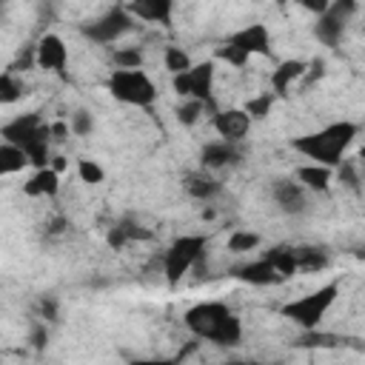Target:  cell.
Here are the masks:
<instances>
[{
  "instance_id": "cell-1",
  "label": "cell",
  "mask_w": 365,
  "mask_h": 365,
  "mask_svg": "<svg viewBox=\"0 0 365 365\" xmlns=\"http://www.w3.org/2000/svg\"><path fill=\"white\" fill-rule=\"evenodd\" d=\"M359 134V125L351 120H336L328 123L311 134H302L297 140H291L294 151H299L308 163L325 165V168H339L345 160V151L351 148L354 137Z\"/></svg>"
},
{
  "instance_id": "cell-2",
  "label": "cell",
  "mask_w": 365,
  "mask_h": 365,
  "mask_svg": "<svg viewBox=\"0 0 365 365\" xmlns=\"http://www.w3.org/2000/svg\"><path fill=\"white\" fill-rule=\"evenodd\" d=\"M182 325L197 336V339H208L217 345H237L242 339V322L240 317L217 299H205L191 305L182 314Z\"/></svg>"
},
{
  "instance_id": "cell-3",
  "label": "cell",
  "mask_w": 365,
  "mask_h": 365,
  "mask_svg": "<svg viewBox=\"0 0 365 365\" xmlns=\"http://www.w3.org/2000/svg\"><path fill=\"white\" fill-rule=\"evenodd\" d=\"M3 143H11V145H20L34 171L37 168H48L51 157H48V143H51V123H46L40 114H20L14 117L11 123L3 125Z\"/></svg>"
},
{
  "instance_id": "cell-4",
  "label": "cell",
  "mask_w": 365,
  "mask_h": 365,
  "mask_svg": "<svg viewBox=\"0 0 365 365\" xmlns=\"http://www.w3.org/2000/svg\"><path fill=\"white\" fill-rule=\"evenodd\" d=\"M336 294H339V282L319 285L317 291L285 302V305L279 308V314H282L285 319H291V322H294L297 328H302V331H317L319 322L325 319V314L331 311V305L336 302Z\"/></svg>"
},
{
  "instance_id": "cell-5",
  "label": "cell",
  "mask_w": 365,
  "mask_h": 365,
  "mask_svg": "<svg viewBox=\"0 0 365 365\" xmlns=\"http://www.w3.org/2000/svg\"><path fill=\"white\" fill-rule=\"evenodd\" d=\"M205 245H208V240L202 234H182V237H177L165 248V254H163V274H165V282L171 288L202 259Z\"/></svg>"
},
{
  "instance_id": "cell-6",
  "label": "cell",
  "mask_w": 365,
  "mask_h": 365,
  "mask_svg": "<svg viewBox=\"0 0 365 365\" xmlns=\"http://www.w3.org/2000/svg\"><path fill=\"white\" fill-rule=\"evenodd\" d=\"M108 91L114 100H120L125 106H137V108L151 106L157 100V86L143 68H131V71L114 68L108 77Z\"/></svg>"
},
{
  "instance_id": "cell-7",
  "label": "cell",
  "mask_w": 365,
  "mask_h": 365,
  "mask_svg": "<svg viewBox=\"0 0 365 365\" xmlns=\"http://www.w3.org/2000/svg\"><path fill=\"white\" fill-rule=\"evenodd\" d=\"M131 26H134V17L128 14V9H125V6H117V9L103 11V14L94 17L91 23H86V26H83V34H86L91 43L106 46V43L120 40L125 31H131Z\"/></svg>"
},
{
  "instance_id": "cell-8",
  "label": "cell",
  "mask_w": 365,
  "mask_h": 365,
  "mask_svg": "<svg viewBox=\"0 0 365 365\" xmlns=\"http://www.w3.org/2000/svg\"><path fill=\"white\" fill-rule=\"evenodd\" d=\"M174 91L182 100H200V103H211V91H214V63H197L191 71L171 77Z\"/></svg>"
},
{
  "instance_id": "cell-9",
  "label": "cell",
  "mask_w": 365,
  "mask_h": 365,
  "mask_svg": "<svg viewBox=\"0 0 365 365\" xmlns=\"http://www.w3.org/2000/svg\"><path fill=\"white\" fill-rule=\"evenodd\" d=\"M356 11V3L351 0H339V3H331L314 23V34L322 46H336L345 34V26H348V17Z\"/></svg>"
},
{
  "instance_id": "cell-10",
  "label": "cell",
  "mask_w": 365,
  "mask_h": 365,
  "mask_svg": "<svg viewBox=\"0 0 365 365\" xmlns=\"http://www.w3.org/2000/svg\"><path fill=\"white\" fill-rule=\"evenodd\" d=\"M34 51H37V68L63 74V68H66V63H68V46L63 43L60 34H43V37L37 40Z\"/></svg>"
},
{
  "instance_id": "cell-11",
  "label": "cell",
  "mask_w": 365,
  "mask_h": 365,
  "mask_svg": "<svg viewBox=\"0 0 365 365\" xmlns=\"http://www.w3.org/2000/svg\"><path fill=\"white\" fill-rule=\"evenodd\" d=\"M231 46L242 48L248 57L251 54H268L271 51V31L265 23H248L242 29H237L231 37H228Z\"/></svg>"
},
{
  "instance_id": "cell-12",
  "label": "cell",
  "mask_w": 365,
  "mask_h": 365,
  "mask_svg": "<svg viewBox=\"0 0 365 365\" xmlns=\"http://www.w3.org/2000/svg\"><path fill=\"white\" fill-rule=\"evenodd\" d=\"M251 128V117L245 108H222L214 114V131L225 143H240Z\"/></svg>"
},
{
  "instance_id": "cell-13",
  "label": "cell",
  "mask_w": 365,
  "mask_h": 365,
  "mask_svg": "<svg viewBox=\"0 0 365 365\" xmlns=\"http://www.w3.org/2000/svg\"><path fill=\"white\" fill-rule=\"evenodd\" d=\"M305 74H308V60H282L271 71V91L277 97H285L297 80H305Z\"/></svg>"
},
{
  "instance_id": "cell-14",
  "label": "cell",
  "mask_w": 365,
  "mask_h": 365,
  "mask_svg": "<svg viewBox=\"0 0 365 365\" xmlns=\"http://www.w3.org/2000/svg\"><path fill=\"white\" fill-rule=\"evenodd\" d=\"M200 163H202L205 171L234 165V163H240V148H237V143H225V140L205 143L202 151H200Z\"/></svg>"
},
{
  "instance_id": "cell-15",
  "label": "cell",
  "mask_w": 365,
  "mask_h": 365,
  "mask_svg": "<svg viewBox=\"0 0 365 365\" xmlns=\"http://www.w3.org/2000/svg\"><path fill=\"white\" fill-rule=\"evenodd\" d=\"M125 9L131 17L145 23H160V26H171V14H174L171 0H137V3H128Z\"/></svg>"
},
{
  "instance_id": "cell-16",
  "label": "cell",
  "mask_w": 365,
  "mask_h": 365,
  "mask_svg": "<svg viewBox=\"0 0 365 365\" xmlns=\"http://www.w3.org/2000/svg\"><path fill=\"white\" fill-rule=\"evenodd\" d=\"M271 194H274L277 208L285 211V214H297V211L305 208V188L297 180H277Z\"/></svg>"
},
{
  "instance_id": "cell-17",
  "label": "cell",
  "mask_w": 365,
  "mask_h": 365,
  "mask_svg": "<svg viewBox=\"0 0 365 365\" xmlns=\"http://www.w3.org/2000/svg\"><path fill=\"white\" fill-rule=\"evenodd\" d=\"M294 180L305 188V191H328L331 180H334V168L317 165V163H302L294 174Z\"/></svg>"
},
{
  "instance_id": "cell-18",
  "label": "cell",
  "mask_w": 365,
  "mask_h": 365,
  "mask_svg": "<svg viewBox=\"0 0 365 365\" xmlns=\"http://www.w3.org/2000/svg\"><path fill=\"white\" fill-rule=\"evenodd\" d=\"M60 191V174L48 165V168H37L26 182H23V194L26 197H54Z\"/></svg>"
},
{
  "instance_id": "cell-19",
  "label": "cell",
  "mask_w": 365,
  "mask_h": 365,
  "mask_svg": "<svg viewBox=\"0 0 365 365\" xmlns=\"http://www.w3.org/2000/svg\"><path fill=\"white\" fill-rule=\"evenodd\" d=\"M237 277L242 282H251V285H259V288H268V285L282 282V277L277 274V268L268 259H262V257L254 259V262H248V265H242V268H237Z\"/></svg>"
},
{
  "instance_id": "cell-20",
  "label": "cell",
  "mask_w": 365,
  "mask_h": 365,
  "mask_svg": "<svg viewBox=\"0 0 365 365\" xmlns=\"http://www.w3.org/2000/svg\"><path fill=\"white\" fill-rule=\"evenodd\" d=\"M220 180L211 174V171H205V168H200V171H191L188 177H185V191L194 197V200H211V197H217L220 194Z\"/></svg>"
},
{
  "instance_id": "cell-21",
  "label": "cell",
  "mask_w": 365,
  "mask_h": 365,
  "mask_svg": "<svg viewBox=\"0 0 365 365\" xmlns=\"http://www.w3.org/2000/svg\"><path fill=\"white\" fill-rule=\"evenodd\" d=\"M262 259H268L282 279H288V277H294L299 271L297 268V248H288V245H274L271 251L262 254Z\"/></svg>"
},
{
  "instance_id": "cell-22",
  "label": "cell",
  "mask_w": 365,
  "mask_h": 365,
  "mask_svg": "<svg viewBox=\"0 0 365 365\" xmlns=\"http://www.w3.org/2000/svg\"><path fill=\"white\" fill-rule=\"evenodd\" d=\"M26 165H31V160L20 145H11V143L0 145V174H17Z\"/></svg>"
},
{
  "instance_id": "cell-23",
  "label": "cell",
  "mask_w": 365,
  "mask_h": 365,
  "mask_svg": "<svg viewBox=\"0 0 365 365\" xmlns=\"http://www.w3.org/2000/svg\"><path fill=\"white\" fill-rule=\"evenodd\" d=\"M163 63H165V68L171 71V77L185 74V71H191V68H194V63H191L188 51H182L180 46H165V51H163Z\"/></svg>"
},
{
  "instance_id": "cell-24",
  "label": "cell",
  "mask_w": 365,
  "mask_h": 365,
  "mask_svg": "<svg viewBox=\"0 0 365 365\" xmlns=\"http://www.w3.org/2000/svg\"><path fill=\"white\" fill-rule=\"evenodd\" d=\"M325 265H328V257L319 248H308V245H299L297 248V268L299 271L314 274V271H322Z\"/></svg>"
},
{
  "instance_id": "cell-25",
  "label": "cell",
  "mask_w": 365,
  "mask_h": 365,
  "mask_svg": "<svg viewBox=\"0 0 365 365\" xmlns=\"http://www.w3.org/2000/svg\"><path fill=\"white\" fill-rule=\"evenodd\" d=\"M23 94H26L23 80H20L14 71H9V68H6V71L0 74V103L11 106V103H17Z\"/></svg>"
},
{
  "instance_id": "cell-26",
  "label": "cell",
  "mask_w": 365,
  "mask_h": 365,
  "mask_svg": "<svg viewBox=\"0 0 365 365\" xmlns=\"http://www.w3.org/2000/svg\"><path fill=\"white\" fill-rule=\"evenodd\" d=\"M259 242H262V240H259V234L237 228V231H231V237H228L225 248H228L231 254H245V251H254V248H259Z\"/></svg>"
},
{
  "instance_id": "cell-27",
  "label": "cell",
  "mask_w": 365,
  "mask_h": 365,
  "mask_svg": "<svg viewBox=\"0 0 365 365\" xmlns=\"http://www.w3.org/2000/svg\"><path fill=\"white\" fill-rule=\"evenodd\" d=\"M111 60H114V66H117V68H125V71H131V68H143V51H140L137 46L114 48Z\"/></svg>"
},
{
  "instance_id": "cell-28",
  "label": "cell",
  "mask_w": 365,
  "mask_h": 365,
  "mask_svg": "<svg viewBox=\"0 0 365 365\" xmlns=\"http://www.w3.org/2000/svg\"><path fill=\"white\" fill-rule=\"evenodd\" d=\"M274 100H277V94H274V91H262V94L251 97V100L245 103L248 117H251V120H262V117H268V111H271Z\"/></svg>"
},
{
  "instance_id": "cell-29",
  "label": "cell",
  "mask_w": 365,
  "mask_h": 365,
  "mask_svg": "<svg viewBox=\"0 0 365 365\" xmlns=\"http://www.w3.org/2000/svg\"><path fill=\"white\" fill-rule=\"evenodd\" d=\"M217 60H225L231 68H245V63L251 60L242 48H237V46H231L228 40L222 43V46H217Z\"/></svg>"
},
{
  "instance_id": "cell-30",
  "label": "cell",
  "mask_w": 365,
  "mask_h": 365,
  "mask_svg": "<svg viewBox=\"0 0 365 365\" xmlns=\"http://www.w3.org/2000/svg\"><path fill=\"white\" fill-rule=\"evenodd\" d=\"M205 106H211V103H200V100H182V106L177 108V120H180L182 125H194V123L200 120V114L205 111Z\"/></svg>"
},
{
  "instance_id": "cell-31",
  "label": "cell",
  "mask_w": 365,
  "mask_h": 365,
  "mask_svg": "<svg viewBox=\"0 0 365 365\" xmlns=\"http://www.w3.org/2000/svg\"><path fill=\"white\" fill-rule=\"evenodd\" d=\"M77 174H80V180L88 182V185H97V182L106 180V171H103L94 160H80V163H77Z\"/></svg>"
},
{
  "instance_id": "cell-32",
  "label": "cell",
  "mask_w": 365,
  "mask_h": 365,
  "mask_svg": "<svg viewBox=\"0 0 365 365\" xmlns=\"http://www.w3.org/2000/svg\"><path fill=\"white\" fill-rule=\"evenodd\" d=\"M68 125H71V134H77V137H86V134H91V128H94V117L88 114V111H74L71 114V120H68Z\"/></svg>"
},
{
  "instance_id": "cell-33",
  "label": "cell",
  "mask_w": 365,
  "mask_h": 365,
  "mask_svg": "<svg viewBox=\"0 0 365 365\" xmlns=\"http://www.w3.org/2000/svg\"><path fill=\"white\" fill-rule=\"evenodd\" d=\"M66 165H68V163H66V157H63V154H57V157H51V168H54L57 174H60V171H66Z\"/></svg>"
},
{
  "instance_id": "cell-34",
  "label": "cell",
  "mask_w": 365,
  "mask_h": 365,
  "mask_svg": "<svg viewBox=\"0 0 365 365\" xmlns=\"http://www.w3.org/2000/svg\"><path fill=\"white\" fill-rule=\"evenodd\" d=\"M131 365H174L168 359H151V362H131Z\"/></svg>"
},
{
  "instance_id": "cell-35",
  "label": "cell",
  "mask_w": 365,
  "mask_h": 365,
  "mask_svg": "<svg viewBox=\"0 0 365 365\" xmlns=\"http://www.w3.org/2000/svg\"><path fill=\"white\" fill-rule=\"evenodd\" d=\"M359 163H365V145L359 148Z\"/></svg>"
},
{
  "instance_id": "cell-36",
  "label": "cell",
  "mask_w": 365,
  "mask_h": 365,
  "mask_svg": "<svg viewBox=\"0 0 365 365\" xmlns=\"http://www.w3.org/2000/svg\"><path fill=\"white\" fill-rule=\"evenodd\" d=\"M228 365H259V362H228Z\"/></svg>"
},
{
  "instance_id": "cell-37",
  "label": "cell",
  "mask_w": 365,
  "mask_h": 365,
  "mask_svg": "<svg viewBox=\"0 0 365 365\" xmlns=\"http://www.w3.org/2000/svg\"><path fill=\"white\" fill-rule=\"evenodd\" d=\"M362 31H365V26H362Z\"/></svg>"
}]
</instances>
